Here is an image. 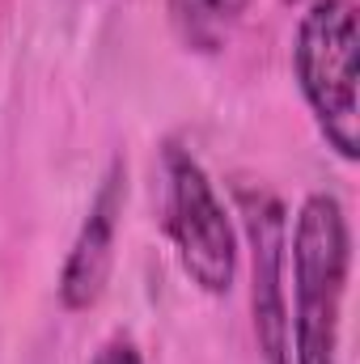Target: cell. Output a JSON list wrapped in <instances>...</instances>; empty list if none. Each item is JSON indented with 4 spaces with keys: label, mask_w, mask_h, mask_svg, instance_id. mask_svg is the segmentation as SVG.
Returning <instances> with one entry per match:
<instances>
[{
    "label": "cell",
    "mask_w": 360,
    "mask_h": 364,
    "mask_svg": "<svg viewBox=\"0 0 360 364\" xmlns=\"http://www.w3.org/2000/svg\"><path fill=\"white\" fill-rule=\"evenodd\" d=\"M288 267H292L288 356L292 364H339V326L352 272V225L335 195L314 191L297 208Z\"/></svg>",
    "instance_id": "cell-1"
},
{
    "label": "cell",
    "mask_w": 360,
    "mask_h": 364,
    "mask_svg": "<svg viewBox=\"0 0 360 364\" xmlns=\"http://www.w3.org/2000/svg\"><path fill=\"white\" fill-rule=\"evenodd\" d=\"M292 77L322 140L344 157L360 153V26L352 0H305L292 38Z\"/></svg>",
    "instance_id": "cell-2"
},
{
    "label": "cell",
    "mask_w": 360,
    "mask_h": 364,
    "mask_svg": "<svg viewBox=\"0 0 360 364\" xmlns=\"http://www.w3.org/2000/svg\"><path fill=\"white\" fill-rule=\"evenodd\" d=\"M157 203L182 275L199 292L225 296L238 275V229L199 157L174 140L157 161Z\"/></svg>",
    "instance_id": "cell-3"
},
{
    "label": "cell",
    "mask_w": 360,
    "mask_h": 364,
    "mask_svg": "<svg viewBox=\"0 0 360 364\" xmlns=\"http://www.w3.org/2000/svg\"><path fill=\"white\" fill-rule=\"evenodd\" d=\"M238 216L250 246V314L255 339L268 364H292L288 356V212L268 186H233Z\"/></svg>",
    "instance_id": "cell-4"
},
{
    "label": "cell",
    "mask_w": 360,
    "mask_h": 364,
    "mask_svg": "<svg viewBox=\"0 0 360 364\" xmlns=\"http://www.w3.org/2000/svg\"><path fill=\"white\" fill-rule=\"evenodd\" d=\"M123 203H127V161L110 157L106 174L93 191L85 220L68 246V259L55 279V296L68 314H85L102 301L110 272H115V246H119V225H123Z\"/></svg>",
    "instance_id": "cell-5"
},
{
    "label": "cell",
    "mask_w": 360,
    "mask_h": 364,
    "mask_svg": "<svg viewBox=\"0 0 360 364\" xmlns=\"http://www.w3.org/2000/svg\"><path fill=\"white\" fill-rule=\"evenodd\" d=\"M255 0H166L170 26L191 51H221Z\"/></svg>",
    "instance_id": "cell-6"
},
{
    "label": "cell",
    "mask_w": 360,
    "mask_h": 364,
    "mask_svg": "<svg viewBox=\"0 0 360 364\" xmlns=\"http://www.w3.org/2000/svg\"><path fill=\"white\" fill-rule=\"evenodd\" d=\"M93 364H144V356H140L136 339H127V335H110V339L97 348Z\"/></svg>",
    "instance_id": "cell-7"
}]
</instances>
